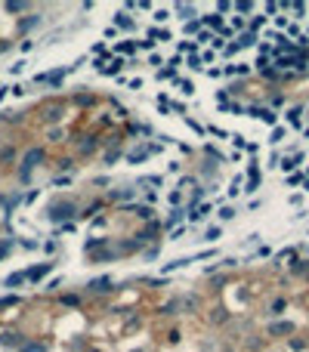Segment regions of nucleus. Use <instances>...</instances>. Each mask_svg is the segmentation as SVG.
Returning a JSON list of instances; mask_svg holds the SVG:
<instances>
[{"instance_id":"1","label":"nucleus","mask_w":309,"mask_h":352,"mask_svg":"<svg viewBox=\"0 0 309 352\" xmlns=\"http://www.w3.org/2000/svg\"><path fill=\"white\" fill-rule=\"evenodd\" d=\"M44 161V148H31V152L22 158V176H28L31 170H34V167H38Z\"/></svg>"},{"instance_id":"2","label":"nucleus","mask_w":309,"mask_h":352,"mask_svg":"<svg viewBox=\"0 0 309 352\" xmlns=\"http://www.w3.org/2000/svg\"><path fill=\"white\" fill-rule=\"evenodd\" d=\"M71 213H75V207H71V204H56V207H53V219H62V216H71Z\"/></svg>"},{"instance_id":"3","label":"nucleus","mask_w":309,"mask_h":352,"mask_svg":"<svg viewBox=\"0 0 309 352\" xmlns=\"http://www.w3.org/2000/svg\"><path fill=\"white\" fill-rule=\"evenodd\" d=\"M269 333H272V337H278V333H294V324H290V321H278V324L269 327Z\"/></svg>"},{"instance_id":"4","label":"nucleus","mask_w":309,"mask_h":352,"mask_svg":"<svg viewBox=\"0 0 309 352\" xmlns=\"http://www.w3.org/2000/svg\"><path fill=\"white\" fill-rule=\"evenodd\" d=\"M90 287H93L96 293H105L108 287H112V281H108V278H99V281H93V284H90Z\"/></svg>"},{"instance_id":"5","label":"nucleus","mask_w":309,"mask_h":352,"mask_svg":"<svg viewBox=\"0 0 309 352\" xmlns=\"http://www.w3.org/2000/svg\"><path fill=\"white\" fill-rule=\"evenodd\" d=\"M19 349H22V352H47V346H44V343H22Z\"/></svg>"},{"instance_id":"6","label":"nucleus","mask_w":309,"mask_h":352,"mask_svg":"<svg viewBox=\"0 0 309 352\" xmlns=\"http://www.w3.org/2000/svg\"><path fill=\"white\" fill-rule=\"evenodd\" d=\"M50 272V263H44V266H34L31 272H28V278H41V275H47Z\"/></svg>"},{"instance_id":"7","label":"nucleus","mask_w":309,"mask_h":352,"mask_svg":"<svg viewBox=\"0 0 309 352\" xmlns=\"http://www.w3.org/2000/svg\"><path fill=\"white\" fill-rule=\"evenodd\" d=\"M22 281H25V275H22V272H16V275H10V278H7V284H10V287L22 284Z\"/></svg>"},{"instance_id":"8","label":"nucleus","mask_w":309,"mask_h":352,"mask_svg":"<svg viewBox=\"0 0 309 352\" xmlns=\"http://www.w3.org/2000/svg\"><path fill=\"white\" fill-rule=\"evenodd\" d=\"M19 303V296H4V300H0V309H7V306H16Z\"/></svg>"},{"instance_id":"9","label":"nucleus","mask_w":309,"mask_h":352,"mask_svg":"<svg viewBox=\"0 0 309 352\" xmlns=\"http://www.w3.org/2000/svg\"><path fill=\"white\" fill-rule=\"evenodd\" d=\"M297 164H300V155H297V158H287V161H284L281 167H284V170H294V167H297Z\"/></svg>"},{"instance_id":"10","label":"nucleus","mask_w":309,"mask_h":352,"mask_svg":"<svg viewBox=\"0 0 309 352\" xmlns=\"http://www.w3.org/2000/svg\"><path fill=\"white\" fill-rule=\"evenodd\" d=\"M290 349H297V352L306 349V340H297V337H294V340H290Z\"/></svg>"}]
</instances>
